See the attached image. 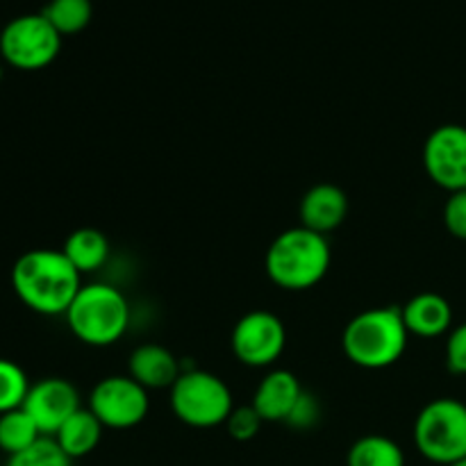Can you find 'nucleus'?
Wrapping results in <instances>:
<instances>
[{
    "label": "nucleus",
    "mask_w": 466,
    "mask_h": 466,
    "mask_svg": "<svg viewBox=\"0 0 466 466\" xmlns=\"http://www.w3.org/2000/svg\"><path fill=\"white\" fill-rule=\"evenodd\" d=\"M12 287L21 303L44 317H64L82 289V276L62 250H27L12 268Z\"/></svg>",
    "instance_id": "f257e3e1"
},
{
    "label": "nucleus",
    "mask_w": 466,
    "mask_h": 466,
    "mask_svg": "<svg viewBox=\"0 0 466 466\" xmlns=\"http://www.w3.org/2000/svg\"><path fill=\"white\" fill-rule=\"evenodd\" d=\"M408 337L400 308H371L350 319L341 335V349L355 367L378 371L394 367L403 358Z\"/></svg>",
    "instance_id": "f03ea898"
},
{
    "label": "nucleus",
    "mask_w": 466,
    "mask_h": 466,
    "mask_svg": "<svg viewBox=\"0 0 466 466\" xmlns=\"http://www.w3.org/2000/svg\"><path fill=\"white\" fill-rule=\"evenodd\" d=\"M330 244L319 232L303 226L289 228L271 241L264 268L273 285L285 291H305L317 287L330 268Z\"/></svg>",
    "instance_id": "7ed1b4c3"
},
{
    "label": "nucleus",
    "mask_w": 466,
    "mask_h": 466,
    "mask_svg": "<svg viewBox=\"0 0 466 466\" xmlns=\"http://www.w3.org/2000/svg\"><path fill=\"white\" fill-rule=\"evenodd\" d=\"M64 317L77 341L105 349L126 335L132 321V309L118 287L109 282H89L82 285Z\"/></svg>",
    "instance_id": "20e7f679"
},
{
    "label": "nucleus",
    "mask_w": 466,
    "mask_h": 466,
    "mask_svg": "<svg viewBox=\"0 0 466 466\" xmlns=\"http://www.w3.org/2000/svg\"><path fill=\"white\" fill-rule=\"evenodd\" d=\"M168 391L173 414L189 428L208 431L226 426L235 410V399L226 380L203 369H182L180 378Z\"/></svg>",
    "instance_id": "39448f33"
},
{
    "label": "nucleus",
    "mask_w": 466,
    "mask_h": 466,
    "mask_svg": "<svg viewBox=\"0 0 466 466\" xmlns=\"http://www.w3.org/2000/svg\"><path fill=\"white\" fill-rule=\"evenodd\" d=\"M412 435L428 462L449 466L466 458V405L451 396L431 400L414 419Z\"/></svg>",
    "instance_id": "423d86ee"
},
{
    "label": "nucleus",
    "mask_w": 466,
    "mask_h": 466,
    "mask_svg": "<svg viewBox=\"0 0 466 466\" xmlns=\"http://www.w3.org/2000/svg\"><path fill=\"white\" fill-rule=\"evenodd\" d=\"M62 35L44 14L12 18L0 32V57L18 71H41L57 59Z\"/></svg>",
    "instance_id": "0eeeda50"
},
{
    "label": "nucleus",
    "mask_w": 466,
    "mask_h": 466,
    "mask_svg": "<svg viewBox=\"0 0 466 466\" xmlns=\"http://www.w3.org/2000/svg\"><path fill=\"white\" fill-rule=\"evenodd\" d=\"M89 410L109 431H130L148 417V390L130 376H107L91 390Z\"/></svg>",
    "instance_id": "6e6552de"
},
{
    "label": "nucleus",
    "mask_w": 466,
    "mask_h": 466,
    "mask_svg": "<svg viewBox=\"0 0 466 466\" xmlns=\"http://www.w3.org/2000/svg\"><path fill=\"white\" fill-rule=\"evenodd\" d=\"M230 346L244 367L267 369L280 360L287 346V328L273 312L253 309L237 321Z\"/></svg>",
    "instance_id": "1a4fd4ad"
},
{
    "label": "nucleus",
    "mask_w": 466,
    "mask_h": 466,
    "mask_svg": "<svg viewBox=\"0 0 466 466\" xmlns=\"http://www.w3.org/2000/svg\"><path fill=\"white\" fill-rule=\"evenodd\" d=\"M423 168L449 194L466 189V127L460 123L435 127L423 144Z\"/></svg>",
    "instance_id": "9d476101"
},
{
    "label": "nucleus",
    "mask_w": 466,
    "mask_h": 466,
    "mask_svg": "<svg viewBox=\"0 0 466 466\" xmlns=\"http://www.w3.org/2000/svg\"><path fill=\"white\" fill-rule=\"evenodd\" d=\"M80 394L76 385L66 378H44L30 385L23 410L32 417L44 437H55V432L80 410Z\"/></svg>",
    "instance_id": "9b49d317"
},
{
    "label": "nucleus",
    "mask_w": 466,
    "mask_h": 466,
    "mask_svg": "<svg viewBox=\"0 0 466 466\" xmlns=\"http://www.w3.org/2000/svg\"><path fill=\"white\" fill-rule=\"evenodd\" d=\"M349 217V196L332 182H321L305 191L299 205L300 226L326 237Z\"/></svg>",
    "instance_id": "f8f14e48"
},
{
    "label": "nucleus",
    "mask_w": 466,
    "mask_h": 466,
    "mask_svg": "<svg viewBox=\"0 0 466 466\" xmlns=\"http://www.w3.org/2000/svg\"><path fill=\"white\" fill-rule=\"evenodd\" d=\"M303 391V385L294 373L287 371V369H271L259 380L250 405L258 410L264 423H285Z\"/></svg>",
    "instance_id": "ddd939ff"
},
{
    "label": "nucleus",
    "mask_w": 466,
    "mask_h": 466,
    "mask_svg": "<svg viewBox=\"0 0 466 466\" xmlns=\"http://www.w3.org/2000/svg\"><path fill=\"white\" fill-rule=\"evenodd\" d=\"M180 360L162 344H141L132 350L127 376L135 378L144 390H171L180 378Z\"/></svg>",
    "instance_id": "4468645a"
},
{
    "label": "nucleus",
    "mask_w": 466,
    "mask_h": 466,
    "mask_svg": "<svg viewBox=\"0 0 466 466\" xmlns=\"http://www.w3.org/2000/svg\"><path fill=\"white\" fill-rule=\"evenodd\" d=\"M400 312H403V321L410 335H417L421 339H435V337L453 330V308L444 296L435 294V291L412 296L400 308Z\"/></svg>",
    "instance_id": "2eb2a0df"
},
{
    "label": "nucleus",
    "mask_w": 466,
    "mask_h": 466,
    "mask_svg": "<svg viewBox=\"0 0 466 466\" xmlns=\"http://www.w3.org/2000/svg\"><path fill=\"white\" fill-rule=\"evenodd\" d=\"M105 426L96 419V414L89 408H80L57 432L53 440L57 441L59 449L71 460L86 458L98 449L103 440Z\"/></svg>",
    "instance_id": "dca6fc26"
},
{
    "label": "nucleus",
    "mask_w": 466,
    "mask_h": 466,
    "mask_svg": "<svg viewBox=\"0 0 466 466\" xmlns=\"http://www.w3.org/2000/svg\"><path fill=\"white\" fill-rule=\"evenodd\" d=\"M62 253L80 271V276H85V273L100 271L107 264L112 246L105 232L96 228H77L66 237Z\"/></svg>",
    "instance_id": "f3484780"
},
{
    "label": "nucleus",
    "mask_w": 466,
    "mask_h": 466,
    "mask_svg": "<svg viewBox=\"0 0 466 466\" xmlns=\"http://www.w3.org/2000/svg\"><path fill=\"white\" fill-rule=\"evenodd\" d=\"M346 466H405V453L385 435H364L350 446Z\"/></svg>",
    "instance_id": "a211bd4d"
},
{
    "label": "nucleus",
    "mask_w": 466,
    "mask_h": 466,
    "mask_svg": "<svg viewBox=\"0 0 466 466\" xmlns=\"http://www.w3.org/2000/svg\"><path fill=\"white\" fill-rule=\"evenodd\" d=\"M50 25L59 32L62 36L80 35L86 30L94 16V5L91 0H50L44 9H41Z\"/></svg>",
    "instance_id": "6ab92c4d"
},
{
    "label": "nucleus",
    "mask_w": 466,
    "mask_h": 466,
    "mask_svg": "<svg viewBox=\"0 0 466 466\" xmlns=\"http://www.w3.org/2000/svg\"><path fill=\"white\" fill-rule=\"evenodd\" d=\"M41 432L30 414L23 408L12 412L0 414V451L7 455H16L21 451L30 449L36 440H41Z\"/></svg>",
    "instance_id": "aec40b11"
},
{
    "label": "nucleus",
    "mask_w": 466,
    "mask_h": 466,
    "mask_svg": "<svg viewBox=\"0 0 466 466\" xmlns=\"http://www.w3.org/2000/svg\"><path fill=\"white\" fill-rule=\"evenodd\" d=\"M30 391V380L25 371L12 360L0 358V414L23 408Z\"/></svg>",
    "instance_id": "412c9836"
},
{
    "label": "nucleus",
    "mask_w": 466,
    "mask_h": 466,
    "mask_svg": "<svg viewBox=\"0 0 466 466\" xmlns=\"http://www.w3.org/2000/svg\"><path fill=\"white\" fill-rule=\"evenodd\" d=\"M5 466H73V460L59 449L53 437H41L30 449L9 455Z\"/></svg>",
    "instance_id": "4be33fe9"
},
{
    "label": "nucleus",
    "mask_w": 466,
    "mask_h": 466,
    "mask_svg": "<svg viewBox=\"0 0 466 466\" xmlns=\"http://www.w3.org/2000/svg\"><path fill=\"white\" fill-rule=\"evenodd\" d=\"M262 423V417H259L258 410H255L253 405H239V408L232 410V414L228 417L226 428L228 435L235 441H250L258 437Z\"/></svg>",
    "instance_id": "5701e85b"
},
{
    "label": "nucleus",
    "mask_w": 466,
    "mask_h": 466,
    "mask_svg": "<svg viewBox=\"0 0 466 466\" xmlns=\"http://www.w3.org/2000/svg\"><path fill=\"white\" fill-rule=\"evenodd\" d=\"M321 400L312 394V391H303L299 399V403L294 405V410L287 417V426L294 428V431H312L321 421Z\"/></svg>",
    "instance_id": "b1692460"
},
{
    "label": "nucleus",
    "mask_w": 466,
    "mask_h": 466,
    "mask_svg": "<svg viewBox=\"0 0 466 466\" xmlns=\"http://www.w3.org/2000/svg\"><path fill=\"white\" fill-rule=\"evenodd\" d=\"M441 217H444V226L449 235H453L460 241H466V189L453 191L449 196Z\"/></svg>",
    "instance_id": "393cba45"
},
{
    "label": "nucleus",
    "mask_w": 466,
    "mask_h": 466,
    "mask_svg": "<svg viewBox=\"0 0 466 466\" xmlns=\"http://www.w3.org/2000/svg\"><path fill=\"white\" fill-rule=\"evenodd\" d=\"M446 367L449 371L466 376V321L455 326L446 339Z\"/></svg>",
    "instance_id": "a878e982"
},
{
    "label": "nucleus",
    "mask_w": 466,
    "mask_h": 466,
    "mask_svg": "<svg viewBox=\"0 0 466 466\" xmlns=\"http://www.w3.org/2000/svg\"><path fill=\"white\" fill-rule=\"evenodd\" d=\"M449 466H466V458L458 460V462H453V464H449Z\"/></svg>",
    "instance_id": "bb28decb"
},
{
    "label": "nucleus",
    "mask_w": 466,
    "mask_h": 466,
    "mask_svg": "<svg viewBox=\"0 0 466 466\" xmlns=\"http://www.w3.org/2000/svg\"><path fill=\"white\" fill-rule=\"evenodd\" d=\"M3 76H5V68H3V64H0V82H3Z\"/></svg>",
    "instance_id": "cd10ccee"
}]
</instances>
